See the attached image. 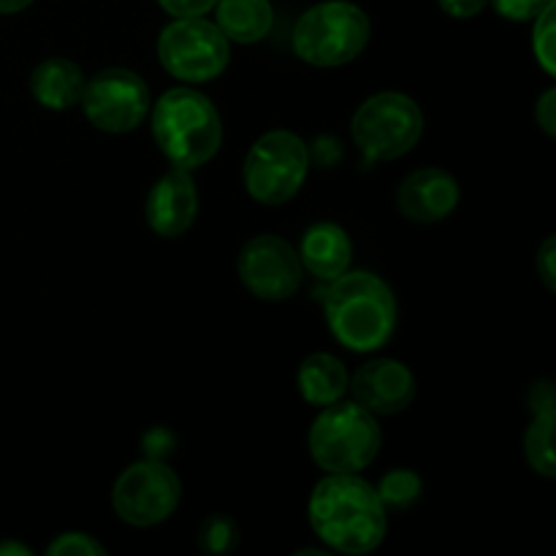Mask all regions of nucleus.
<instances>
[{
	"label": "nucleus",
	"instance_id": "obj_1",
	"mask_svg": "<svg viewBox=\"0 0 556 556\" xmlns=\"http://www.w3.org/2000/svg\"><path fill=\"white\" fill-rule=\"evenodd\" d=\"M307 516L315 535L342 554L375 552L389 532L386 505L356 472H326L309 494Z\"/></svg>",
	"mask_w": 556,
	"mask_h": 556
},
{
	"label": "nucleus",
	"instance_id": "obj_2",
	"mask_svg": "<svg viewBox=\"0 0 556 556\" xmlns=\"http://www.w3.org/2000/svg\"><path fill=\"white\" fill-rule=\"evenodd\" d=\"M324 313L331 334L353 353H375L394 337L396 296L383 277L351 271L329 280Z\"/></svg>",
	"mask_w": 556,
	"mask_h": 556
},
{
	"label": "nucleus",
	"instance_id": "obj_3",
	"mask_svg": "<svg viewBox=\"0 0 556 556\" xmlns=\"http://www.w3.org/2000/svg\"><path fill=\"white\" fill-rule=\"evenodd\" d=\"M152 139L177 168L204 166L220 152L223 119L215 103L193 87H172L152 106Z\"/></svg>",
	"mask_w": 556,
	"mask_h": 556
},
{
	"label": "nucleus",
	"instance_id": "obj_4",
	"mask_svg": "<svg viewBox=\"0 0 556 556\" xmlns=\"http://www.w3.org/2000/svg\"><path fill=\"white\" fill-rule=\"evenodd\" d=\"M372 25L362 5L351 0H324L304 11L293 27L291 47L299 60L315 68H340L367 49Z\"/></svg>",
	"mask_w": 556,
	"mask_h": 556
},
{
	"label": "nucleus",
	"instance_id": "obj_5",
	"mask_svg": "<svg viewBox=\"0 0 556 556\" xmlns=\"http://www.w3.org/2000/svg\"><path fill=\"white\" fill-rule=\"evenodd\" d=\"M383 432L378 418L358 402H331L320 407L307 434V448L324 472H362L378 459Z\"/></svg>",
	"mask_w": 556,
	"mask_h": 556
},
{
	"label": "nucleus",
	"instance_id": "obj_6",
	"mask_svg": "<svg viewBox=\"0 0 556 556\" xmlns=\"http://www.w3.org/2000/svg\"><path fill=\"white\" fill-rule=\"evenodd\" d=\"M424 134L421 106L405 92H375L351 119L353 144L364 155V163L396 161L418 144Z\"/></svg>",
	"mask_w": 556,
	"mask_h": 556
},
{
	"label": "nucleus",
	"instance_id": "obj_7",
	"mask_svg": "<svg viewBox=\"0 0 556 556\" xmlns=\"http://www.w3.org/2000/svg\"><path fill=\"white\" fill-rule=\"evenodd\" d=\"M309 172V150L293 130H269L248 150L242 166L244 190L264 206L288 204Z\"/></svg>",
	"mask_w": 556,
	"mask_h": 556
},
{
	"label": "nucleus",
	"instance_id": "obj_8",
	"mask_svg": "<svg viewBox=\"0 0 556 556\" xmlns=\"http://www.w3.org/2000/svg\"><path fill=\"white\" fill-rule=\"evenodd\" d=\"M157 60L174 79L185 85H204L228 68L231 41L215 22L204 16H182L168 22L157 36Z\"/></svg>",
	"mask_w": 556,
	"mask_h": 556
},
{
	"label": "nucleus",
	"instance_id": "obj_9",
	"mask_svg": "<svg viewBox=\"0 0 556 556\" xmlns=\"http://www.w3.org/2000/svg\"><path fill=\"white\" fill-rule=\"evenodd\" d=\"M182 497L177 472L161 459H141L125 467L112 486V508L125 525L155 527L172 519Z\"/></svg>",
	"mask_w": 556,
	"mask_h": 556
},
{
	"label": "nucleus",
	"instance_id": "obj_10",
	"mask_svg": "<svg viewBox=\"0 0 556 556\" xmlns=\"http://www.w3.org/2000/svg\"><path fill=\"white\" fill-rule=\"evenodd\" d=\"M150 87L130 68H103L85 81L79 106L92 128L130 134L150 112Z\"/></svg>",
	"mask_w": 556,
	"mask_h": 556
},
{
	"label": "nucleus",
	"instance_id": "obj_11",
	"mask_svg": "<svg viewBox=\"0 0 556 556\" xmlns=\"http://www.w3.org/2000/svg\"><path fill=\"white\" fill-rule=\"evenodd\" d=\"M242 286L261 302H286L302 286V261L296 248L277 233H258L244 242L237 258Z\"/></svg>",
	"mask_w": 556,
	"mask_h": 556
},
{
	"label": "nucleus",
	"instance_id": "obj_12",
	"mask_svg": "<svg viewBox=\"0 0 556 556\" xmlns=\"http://www.w3.org/2000/svg\"><path fill=\"white\" fill-rule=\"evenodd\" d=\"M348 389L353 391V402L367 407L372 416H396L410 407L416 378L410 367L396 358H372L353 372Z\"/></svg>",
	"mask_w": 556,
	"mask_h": 556
},
{
	"label": "nucleus",
	"instance_id": "obj_13",
	"mask_svg": "<svg viewBox=\"0 0 556 556\" xmlns=\"http://www.w3.org/2000/svg\"><path fill=\"white\" fill-rule=\"evenodd\" d=\"M199 215V190L188 168H177L163 174L150 188L144 201V220L157 237L177 239L190 231Z\"/></svg>",
	"mask_w": 556,
	"mask_h": 556
},
{
	"label": "nucleus",
	"instance_id": "obj_14",
	"mask_svg": "<svg viewBox=\"0 0 556 556\" xmlns=\"http://www.w3.org/2000/svg\"><path fill=\"white\" fill-rule=\"evenodd\" d=\"M459 204V182L445 168L427 166L402 179L396 206L413 223L445 220Z\"/></svg>",
	"mask_w": 556,
	"mask_h": 556
},
{
	"label": "nucleus",
	"instance_id": "obj_15",
	"mask_svg": "<svg viewBox=\"0 0 556 556\" xmlns=\"http://www.w3.org/2000/svg\"><path fill=\"white\" fill-rule=\"evenodd\" d=\"M527 407L532 421L525 432V456L532 470L543 478L556 476L554 465V427H556V394L548 378L535 380L527 394Z\"/></svg>",
	"mask_w": 556,
	"mask_h": 556
},
{
	"label": "nucleus",
	"instance_id": "obj_16",
	"mask_svg": "<svg viewBox=\"0 0 556 556\" xmlns=\"http://www.w3.org/2000/svg\"><path fill=\"white\" fill-rule=\"evenodd\" d=\"M296 253L302 261V269H307L318 280L329 282L351 269L353 244L345 228L337 226V223H315L304 231Z\"/></svg>",
	"mask_w": 556,
	"mask_h": 556
},
{
	"label": "nucleus",
	"instance_id": "obj_17",
	"mask_svg": "<svg viewBox=\"0 0 556 556\" xmlns=\"http://www.w3.org/2000/svg\"><path fill=\"white\" fill-rule=\"evenodd\" d=\"M85 74L68 58H47L33 68L30 74V96L36 103L52 112H65L79 103L85 90Z\"/></svg>",
	"mask_w": 556,
	"mask_h": 556
},
{
	"label": "nucleus",
	"instance_id": "obj_18",
	"mask_svg": "<svg viewBox=\"0 0 556 556\" xmlns=\"http://www.w3.org/2000/svg\"><path fill=\"white\" fill-rule=\"evenodd\" d=\"M348 369L331 353H309L296 369V386L304 402L315 407H326L342 400L348 391Z\"/></svg>",
	"mask_w": 556,
	"mask_h": 556
},
{
	"label": "nucleus",
	"instance_id": "obj_19",
	"mask_svg": "<svg viewBox=\"0 0 556 556\" xmlns=\"http://www.w3.org/2000/svg\"><path fill=\"white\" fill-rule=\"evenodd\" d=\"M217 22L223 36L233 43H258L275 25L269 0H217Z\"/></svg>",
	"mask_w": 556,
	"mask_h": 556
},
{
	"label": "nucleus",
	"instance_id": "obj_20",
	"mask_svg": "<svg viewBox=\"0 0 556 556\" xmlns=\"http://www.w3.org/2000/svg\"><path fill=\"white\" fill-rule=\"evenodd\" d=\"M380 503L386 505V510H407L424 492V481L418 472L405 470V467H396V470H389L380 483L375 486Z\"/></svg>",
	"mask_w": 556,
	"mask_h": 556
},
{
	"label": "nucleus",
	"instance_id": "obj_21",
	"mask_svg": "<svg viewBox=\"0 0 556 556\" xmlns=\"http://www.w3.org/2000/svg\"><path fill=\"white\" fill-rule=\"evenodd\" d=\"M199 548L204 554H231L239 546V525L226 514H212L199 527Z\"/></svg>",
	"mask_w": 556,
	"mask_h": 556
},
{
	"label": "nucleus",
	"instance_id": "obj_22",
	"mask_svg": "<svg viewBox=\"0 0 556 556\" xmlns=\"http://www.w3.org/2000/svg\"><path fill=\"white\" fill-rule=\"evenodd\" d=\"M532 52L548 76L556 74V0L543 5L532 27Z\"/></svg>",
	"mask_w": 556,
	"mask_h": 556
},
{
	"label": "nucleus",
	"instance_id": "obj_23",
	"mask_svg": "<svg viewBox=\"0 0 556 556\" xmlns=\"http://www.w3.org/2000/svg\"><path fill=\"white\" fill-rule=\"evenodd\" d=\"M106 546L87 532H63L47 546V556H103Z\"/></svg>",
	"mask_w": 556,
	"mask_h": 556
},
{
	"label": "nucleus",
	"instance_id": "obj_24",
	"mask_svg": "<svg viewBox=\"0 0 556 556\" xmlns=\"http://www.w3.org/2000/svg\"><path fill=\"white\" fill-rule=\"evenodd\" d=\"M489 3L494 5V11H497L503 20L527 22L535 20L538 11H541L543 5L552 3V0H489Z\"/></svg>",
	"mask_w": 556,
	"mask_h": 556
},
{
	"label": "nucleus",
	"instance_id": "obj_25",
	"mask_svg": "<svg viewBox=\"0 0 556 556\" xmlns=\"http://www.w3.org/2000/svg\"><path fill=\"white\" fill-rule=\"evenodd\" d=\"M535 269L548 293L556 291V237H548L535 255Z\"/></svg>",
	"mask_w": 556,
	"mask_h": 556
},
{
	"label": "nucleus",
	"instance_id": "obj_26",
	"mask_svg": "<svg viewBox=\"0 0 556 556\" xmlns=\"http://www.w3.org/2000/svg\"><path fill=\"white\" fill-rule=\"evenodd\" d=\"M217 0H157L166 14H172L174 20H182V16H204L215 9Z\"/></svg>",
	"mask_w": 556,
	"mask_h": 556
},
{
	"label": "nucleus",
	"instance_id": "obj_27",
	"mask_svg": "<svg viewBox=\"0 0 556 556\" xmlns=\"http://www.w3.org/2000/svg\"><path fill=\"white\" fill-rule=\"evenodd\" d=\"M535 123H538V128L548 136V139H554L556 136V90L554 87H548V90L541 96V101H538Z\"/></svg>",
	"mask_w": 556,
	"mask_h": 556
},
{
	"label": "nucleus",
	"instance_id": "obj_28",
	"mask_svg": "<svg viewBox=\"0 0 556 556\" xmlns=\"http://www.w3.org/2000/svg\"><path fill=\"white\" fill-rule=\"evenodd\" d=\"M141 445H144V451L150 459H161L163 454H168V451H172L174 438L166 427H152L150 432L141 438Z\"/></svg>",
	"mask_w": 556,
	"mask_h": 556
},
{
	"label": "nucleus",
	"instance_id": "obj_29",
	"mask_svg": "<svg viewBox=\"0 0 556 556\" xmlns=\"http://www.w3.org/2000/svg\"><path fill=\"white\" fill-rule=\"evenodd\" d=\"M440 9L454 20H470L478 16L489 5V0H438Z\"/></svg>",
	"mask_w": 556,
	"mask_h": 556
},
{
	"label": "nucleus",
	"instance_id": "obj_30",
	"mask_svg": "<svg viewBox=\"0 0 556 556\" xmlns=\"http://www.w3.org/2000/svg\"><path fill=\"white\" fill-rule=\"evenodd\" d=\"M36 0H0V14H20V11L30 9Z\"/></svg>",
	"mask_w": 556,
	"mask_h": 556
},
{
	"label": "nucleus",
	"instance_id": "obj_31",
	"mask_svg": "<svg viewBox=\"0 0 556 556\" xmlns=\"http://www.w3.org/2000/svg\"><path fill=\"white\" fill-rule=\"evenodd\" d=\"M33 552L27 546H22V543L16 541H3L0 543V556H30Z\"/></svg>",
	"mask_w": 556,
	"mask_h": 556
},
{
	"label": "nucleus",
	"instance_id": "obj_32",
	"mask_svg": "<svg viewBox=\"0 0 556 556\" xmlns=\"http://www.w3.org/2000/svg\"><path fill=\"white\" fill-rule=\"evenodd\" d=\"M296 556H326L320 548H302V552H296Z\"/></svg>",
	"mask_w": 556,
	"mask_h": 556
}]
</instances>
